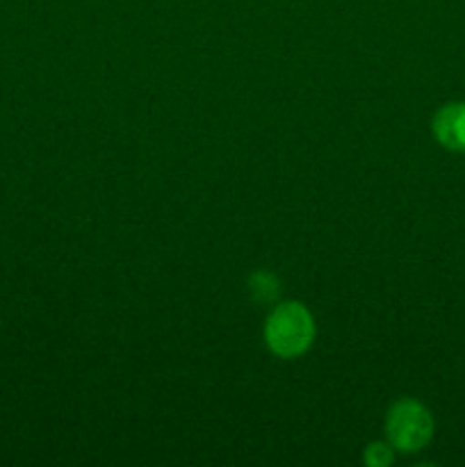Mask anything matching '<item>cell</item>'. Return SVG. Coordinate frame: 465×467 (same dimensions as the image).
I'll return each mask as SVG.
<instances>
[{
  "instance_id": "6da1fadb",
  "label": "cell",
  "mask_w": 465,
  "mask_h": 467,
  "mask_svg": "<svg viewBox=\"0 0 465 467\" xmlns=\"http://www.w3.org/2000/svg\"><path fill=\"white\" fill-rule=\"evenodd\" d=\"M264 340L281 358L301 356L315 340L313 315L296 301L278 304L264 324Z\"/></svg>"
},
{
  "instance_id": "7a4b0ae2",
  "label": "cell",
  "mask_w": 465,
  "mask_h": 467,
  "mask_svg": "<svg viewBox=\"0 0 465 467\" xmlns=\"http://www.w3.org/2000/svg\"><path fill=\"white\" fill-rule=\"evenodd\" d=\"M388 441L399 451H418L431 441L433 420L422 404L404 400L395 404L388 413L386 422Z\"/></svg>"
},
{
  "instance_id": "3957f363",
  "label": "cell",
  "mask_w": 465,
  "mask_h": 467,
  "mask_svg": "<svg viewBox=\"0 0 465 467\" xmlns=\"http://www.w3.org/2000/svg\"><path fill=\"white\" fill-rule=\"evenodd\" d=\"M438 141L451 150H465V103H450L433 119Z\"/></svg>"
},
{
  "instance_id": "277c9868",
  "label": "cell",
  "mask_w": 465,
  "mask_h": 467,
  "mask_svg": "<svg viewBox=\"0 0 465 467\" xmlns=\"http://www.w3.org/2000/svg\"><path fill=\"white\" fill-rule=\"evenodd\" d=\"M251 296H253L258 304H267V301H274L278 295V281L274 274L269 272H255L249 281Z\"/></svg>"
},
{
  "instance_id": "5b68a950",
  "label": "cell",
  "mask_w": 465,
  "mask_h": 467,
  "mask_svg": "<svg viewBox=\"0 0 465 467\" xmlns=\"http://www.w3.org/2000/svg\"><path fill=\"white\" fill-rule=\"evenodd\" d=\"M392 450L395 447L386 445V442H372L365 451V461L374 467H383V465H390L392 463Z\"/></svg>"
}]
</instances>
